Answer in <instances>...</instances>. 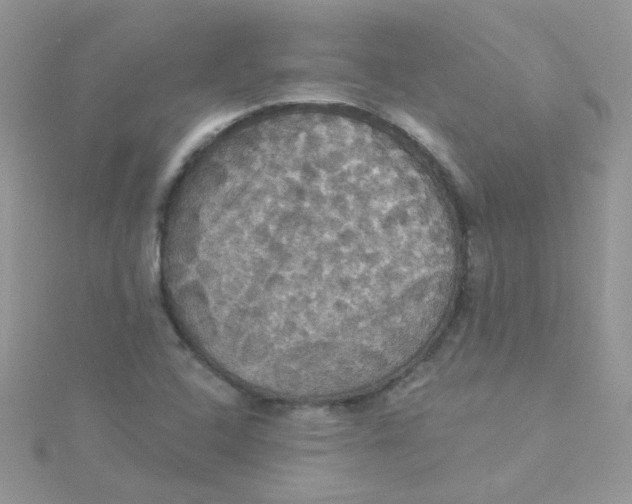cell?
Instances as JSON below:
<instances>
[{
    "label": "cell",
    "instance_id": "obj_1",
    "mask_svg": "<svg viewBox=\"0 0 632 504\" xmlns=\"http://www.w3.org/2000/svg\"><path fill=\"white\" fill-rule=\"evenodd\" d=\"M396 188L315 149L239 156L190 183L163 269L204 356L240 380L309 385L376 362L428 262Z\"/></svg>",
    "mask_w": 632,
    "mask_h": 504
}]
</instances>
